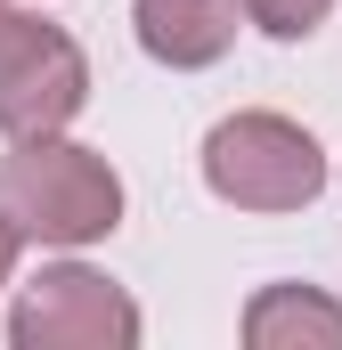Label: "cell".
I'll list each match as a JSON object with an SVG mask.
<instances>
[{"label": "cell", "instance_id": "obj_2", "mask_svg": "<svg viewBox=\"0 0 342 350\" xmlns=\"http://www.w3.org/2000/svg\"><path fill=\"white\" fill-rule=\"evenodd\" d=\"M204 179L220 204H245V212H293L326 187V155L302 122L285 114H228L212 139H204Z\"/></svg>", "mask_w": 342, "mask_h": 350}, {"label": "cell", "instance_id": "obj_7", "mask_svg": "<svg viewBox=\"0 0 342 350\" xmlns=\"http://www.w3.org/2000/svg\"><path fill=\"white\" fill-rule=\"evenodd\" d=\"M326 8H334V0H245V16H253L261 33H277V41L318 33V25H326Z\"/></svg>", "mask_w": 342, "mask_h": 350}, {"label": "cell", "instance_id": "obj_1", "mask_svg": "<svg viewBox=\"0 0 342 350\" xmlns=\"http://www.w3.org/2000/svg\"><path fill=\"white\" fill-rule=\"evenodd\" d=\"M0 212L41 245H98L122 220V179L98 147L16 139V155L0 163Z\"/></svg>", "mask_w": 342, "mask_h": 350}, {"label": "cell", "instance_id": "obj_6", "mask_svg": "<svg viewBox=\"0 0 342 350\" xmlns=\"http://www.w3.org/2000/svg\"><path fill=\"white\" fill-rule=\"evenodd\" d=\"M245 342L253 350H342V310L326 293H310V285H269L253 310H245Z\"/></svg>", "mask_w": 342, "mask_h": 350}, {"label": "cell", "instance_id": "obj_5", "mask_svg": "<svg viewBox=\"0 0 342 350\" xmlns=\"http://www.w3.org/2000/svg\"><path fill=\"white\" fill-rule=\"evenodd\" d=\"M245 0H139V49L163 66H212L237 41Z\"/></svg>", "mask_w": 342, "mask_h": 350}, {"label": "cell", "instance_id": "obj_4", "mask_svg": "<svg viewBox=\"0 0 342 350\" xmlns=\"http://www.w3.org/2000/svg\"><path fill=\"white\" fill-rule=\"evenodd\" d=\"M16 350H131L139 342V301L106 285L98 269H41L8 318Z\"/></svg>", "mask_w": 342, "mask_h": 350}, {"label": "cell", "instance_id": "obj_8", "mask_svg": "<svg viewBox=\"0 0 342 350\" xmlns=\"http://www.w3.org/2000/svg\"><path fill=\"white\" fill-rule=\"evenodd\" d=\"M16 245H25V228L0 212V285H8V269H16Z\"/></svg>", "mask_w": 342, "mask_h": 350}, {"label": "cell", "instance_id": "obj_3", "mask_svg": "<svg viewBox=\"0 0 342 350\" xmlns=\"http://www.w3.org/2000/svg\"><path fill=\"white\" fill-rule=\"evenodd\" d=\"M82 90H90L82 49L57 25L0 0V131L8 139H57L82 114Z\"/></svg>", "mask_w": 342, "mask_h": 350}]
</instances>
